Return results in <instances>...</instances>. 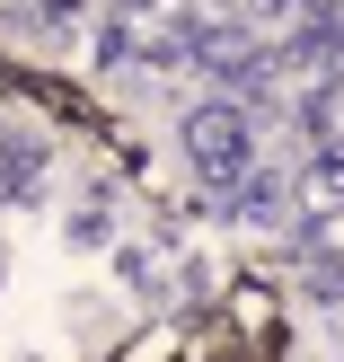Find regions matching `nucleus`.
Returning <instances> with one entry per match:
<instances>
[{"mask_svg":"<svg viewBox=\"0 0 344 362\" xmlns=\"http://www.w3.org/2000/svg\"><path fill=\"white\" fill-rule=\"evenodd\" d=\"M177 151H186V168L203 177V194L239 186V177L256 168V106H239V98H203V106H186Z\"/></svg>","mask_w":344,"mask_h":362,"instance_id":"f257e3e1","label":"nucleus"},{"mask_svg":"<svg viewBox=\"0 0 344 362\" xmlns=\"http://www.w3.org/2000/svg\"><path fill=\"white\" fill-rule=\"evenodd\" d=\"M45 194V133L0 124V204H35Z\"/></svg>","mask_w":344,"mask_h":362,"instance_id":"f03ea898","label":"nucleus"},{"mask_svg":"<svg viewBox=\"0 0 344 362\" xmlns=\"http://www.w3.org/2000/svg\"><path fill=\"white\" fill-rule=\"evenodd\" d=\"M336 212H344V141H318L309 168H300V230L336 221Z\"/></svg>","mask_w":344,"mask_h":362,"instance_id":"7ed1b4c3","label":"nucleus"},{"mask_svg":"<svg viewBox=\"0 0 344 362\" xmlns=\"http://www.w3.org/2000/svg\"><path fill=\"white\" fill-rule=\"evenodd\" d=\"M106 212H115V186H88V194H80V212H71V239L97 247V239H106Z\"/></svg>","mask_w":344,"mask_h":362,"instance_id":"20e7f679","label":"nucleus"}]
</instances>
